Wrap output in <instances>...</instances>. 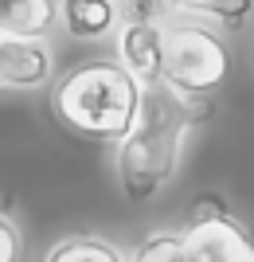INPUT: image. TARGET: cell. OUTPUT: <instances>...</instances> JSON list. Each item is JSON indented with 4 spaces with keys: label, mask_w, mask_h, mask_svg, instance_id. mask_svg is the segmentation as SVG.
I'll use <instances>...</instances> for the list:
<instances>
[{
    "label": "cell",
    "mask_w": 254,
    "mask_h": 262,
    "mask_svg": "<svg viewBox=\"0 0 254 262\" xmlns=\"http://www.w3.org/2000/svg\"><path fill=\"white\" fill-rule=\"evenodd\" d=\"M192 110L168 82L145 86L141 114L133 129L122 137V157H118V176L129 200H149L176 168L180 133L188 129Z\"/></svg>",
    "instance_id": "1"
},
{
    "label": "cell",
    "mask_w": 254,
    "mask_h": 262,
    "mask_svg": "<svg viewBox=\"0 0 254 262\" xmlns=\"http://www.w3.org/2000/svg\"><path fill=\"white\" fill-rule=\"evenodd\" d=\"M55 110L71 129L86 137H125L141 114V82L113 63H86L55 90Z\"/></svg>",
    "instance_id": "2"
},
{
    "label": "cell",
    "mask_w": 254,
    "mask_h": 262,
    "mask_svg": "<svg viewBox=\"0 0 254 262\" xmlns=\"http://www.w3.org/2000/svg\"><path fill=\"white\" fill-rule=\"evenodd\" d=\"M227 78V47L219 35L196 24H176L160 32V82L172 90H215Z\"/></svg>",
    "instance_id": "3"
},
{
    "label": "cell",
    "mask_w": 254,
    "mask_h": 262,
    "mask_svg": "<svg viewBox=\"0 0 254 262\" xmlns=\"http://www.w3.org/2000/svg\"><path fill=\"white\" fill-rule=\"evenodd\" d=\"M184 262H254V239L223 208L215 215H203V208L192 211V227L180 235Z\"/></svg>",
    "instance_id": "4"
},
{
    "label": "cell",
    "mask_w": 254,
    "mask_h": 262,
    "mask_svg": "<svg viewBox=\"0 0 254 262\" xmlns=\"http://www.w3.org/2000/svg\"><path fill=\"white\" fill-rule=\"evenodd\" d=\"M51 75V59L35 39H0V86H39Z\"/></svg>",
    "instance_id": "5"
},
{
    "label": "cell",
    "mask_w": 254,
    "mask_h": 262,
    "mask_svg": "<svg viewBox=\"0 0 254 262\" xmlns=\"http://www.w3.org/2000/svg\"><path fill=\"white\" fill-rule=\"evenodd\" d=\"M55 20V0H0V39H35Z\"/></svg>",
    "instance_id": "6"
},
{
    "label": "cell",
    "mask_w": 254,
    "mask_h": 262,
    "mask_svg": "<svg viewBox=\"0 0 254 262\" xmlns=\"http://www.w3.org/2000/svg\"><path fill=\"white\" fill-rule=\"evenodd\" d=\"M122 55L137 82H145V86L160 82V32L153 24H145V20L129 24L122 35Z\"/></svg>",
    "instance_id": "7"
},
{
    "label": "cell",
    "mask_w": 254,
    "mask_h": 262,
    "mask_svg": "<svg viewBox=\"0 0 254 262\" xmlns=\"http://www.w3.org/2000/svg\"><path fill=\"white\" fill-rule=\"evenodd\" d=\"M43 262H125L122 251L106 239H94V235H75V239H63L51 247Z\"/></svg>",
    "instance_id": "8"
},
{
    "label": "cell",
    "mask_w": 254,
    "mask_h": 262,
    "mask_svg": "<svg viewBox=\"0 0 254 262\" xmlns=\"http://www.w3.org/2000/svg\"><path fill=\"white\" fill-rule=\"evenodd\" d=\"M113 0H63V16L75 35H102L113 24Z\"/></svg>",
    "instance_id": "9"
},
{
    "label": "cell",
    "mask_w": 254,
    "mask_h": 262,
    "mask_svg": "<svg viewBox=\"0 0 254 262\" xmlns=\"http://www.w3.org/2000/svg\"><path fill=\"white\" fill-rule=\"evenodd\" d=\"M137 262H184L180 251V235H156L137 251Z\"/></svg>",
    "instance_id": "10"
},
{
    "label": "cell",
    "mask_w": 254,
    "mask_h": 262,
    "mask_svg": "<svg viewBox=\"0 0 254 262\" xmlns=\"http://www.w3.org/2000/svg\"><path fill=\"white\" fill-rule=\"evenodd\" d=\"M24 254V235L8 215H0V262H20Z\"/></svg>",
    "instance_id": "11"
},
{
    "label": "cell",
    "mask_w": 254,
    "mask_h": 262,
    "mask_svg": "<svg viewBox=\"0 0 254 262\" xmlns=\"http://www.w3.org/2000/svg\"><path fill=\"white\" fill-rule=\"evenodd\" d=\"M168 4H176V8H203V12H215L219 0H168Z\"/></svg>",
    "instance_id": "12"
}]
</instances>
